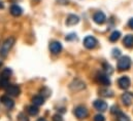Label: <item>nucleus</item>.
<instances>
[{
    "label": "nucleus",
    "instance_id": "nucleus-1",
    "mask_svg": "<svg viewBox=\"0 0 133 121\" xmlns=\"http://www.w3.org/2000/svg\"><path fill=\"white\" fill-rule=\"evenodd\" d=\"M15 41H16V39L14 37H9L3 42V44L1 45V48H0V56L2 58H6L7 57L9 50L11 49V47L15 44Z\"/></svg>",
    "mask_w": 133,
    "mask_h": 121
},
{
    "label": "nucleus",
    "instance_id": "nucleus-2",
    "mask_svg": "<svg viewBox=\"0 0 133 121\" xmlns=\"http://www.w3.org/2000/svg\"><path fill=\"white\" fill-rule=\"evenodd\" d=\"M118 69L120 71H126L129 70V68L131 67V60L129 57H122L120 58V60L118 61V65H117Z\"/></svg>",
    "mask_w": 133,
    "mask_h": 121
},
{
    "label": "nucleus",
    "instance_id": "nucleus-3",
    "mask_svg": "<svg viewBox=\"0 0 133 121\" xmlns=\"http://www.w3.org/2000/svg\"><path fill=\"white\" fill-rule=\"evenodd\" d=\"M97 44H98V41H97V39H96L95 37H93V36H87V37L84 39V45H85V47L88 48V49H93V48H95V47L97 46Z\"/></svg>",
    "mask_w": 133,
    "mask_h": 121
},
{
    "label": "nucleus",
    "instance_id": "nucleus-4",
    "mask_svg": "<svg viewBox=\"0 0 133 121\" xmlns=\"http://www.w3.org/2000/svg\"><path fill=\"white\" fill-rule=\"evenodd\" d=\"M73 113H74L75 117L78 119H84L88 116V110L84 106H77L76 108H74Z\"/></svg>",
    "mask_w": 133,
    "mask_h": 121
},
{
    "label": "nucleus",
    "instance_id": "nucleus-5",
    "mask_svg": "<svg viewBox=\"0 0 133 121\" xmlns=\"http://www.w3.org/2000/svg\"><path fill=\"white\" fill-rule=\"evenodd\" d=\"M49 48H50V51H51L53 55H58V54H60L61 50H62V44H61V42H59V41H52V42L50 43Z\"/></svg>",
    "mask_w": 133,
    "mask_h": 121
},
{
    "label": "nucleus",
    "instance_id": "nucleus-6",
    "mask_svg": "<svg viewBox=\"0 0 133 121\" xmlns=\"http://www.w3.org/2000/svg\"><path fill=\"white\" fill-rule=\"evenodd\" d=\"M118 84H119V87L120 88H122V89H128L130 87L131 81H130V79H129L128 76H122L121 78H119Z\"/></svg>",
    "mask_w": 133,
    "mask_h": 121
},
{
    "label": "nucleus",
    "instance_id": "nucleus-7",
    "mask_svg": "<svg viewBox=\"0 0 133 121\" xmlns=\"http://www.w3.org/2000/svg\"><path fill=\"white\" fill-rule=\"evenodd\" d=\"M85 87H86L85 82H83V81L79 80V79H74V80L72 81V83L70 84V88L74 91L83 90Z\"/></svg>",
    "mask_w": 133,
    "mask_h": 121
},
{
    "label": "nucleus",
    "instance_id": "nucleus-8",
    "mask_svg": "<svg viewBox=\"0 0 133 121\" xmlns=\"http://www.w3.org/2000/svg\"><path fill=\"white\" fill-rule=\"evenodd\" d=\"M6 93L11 96H18L21 93V88H20V86L16 85V84L8 85V87L6 88Z\"/></svg>",
    "mask_w": 133,
    "mask_h": 121
},
{
    "label": "nucleus",
    "instance_id": "nucleus-9",
    "mask_svg": "<svg viewBox=\"0 0 133 121\" xmlns=\"http://www.w3.org/2000/svg\"><path fill=\"white\" fill-rule=\"evenodd\" d=\"M96 79H97V81L99 82L100 84H102V85H105V86L110 85V80L108 78V75H106L105 73H99V74H97Z\"/></svg>",
    "mask_w": 133,
    "mask_h": 121
},
{
    "label": "nucleus",
    "instance_id": "nucleus-10",
    "mask_svg": "<svg viewBox=\"0 0 133 121\" xmlns=\"http://www.w3.org/2000/svg\"><path fill=\"white\" fill-rule=\"evenodd\" d=\"M93 20H94V22H95L96 24L102 25V24L105 23L106 17H105L104 12H102V11H97V12L94 14V17H93Z\"/></svg>",
    "mask_w": 133,
    "mask_h": 121
},
{
    "label": "nucleus",
    "instance_id": "nucleus-11",
    "mask_svg": "<svg viewBox=\"0 0 133 121\" xmlns=\"http://www.w3.org/2000/svg\"><path fill=\"white\" fill-rule=\"evenodd\" d=\"M121 100L125 106H130L133 101V93L132 92H124L121 96Z\"/></svg>",
    "mask_w": 133,
    "mask_h": 121
},
{
    "label": "nucleus",
    "instance_id": "nucleus-12",
    "mask_svg": "<svg viewBox=\"0 0 133 121\" xmlns=\"http://www.w3.org/2000/svg\"><path fill=\"white\" fill-rule=\"evenodd\" d=\"M0 102H1L6 108H8V109H12L14 106H15V102H14L9 96H7V95H2V96L0 97Z\"/></svg>",
    "mask_w": 133,
    "mask_h": 121
},
{
    "label": "nucleus",
    "instance_id": "nucleus-13",
    "mask_svg": "<svg viewBox=\"0 0 133 121\" xmlns=\"http://www.w3.org/2000/svg\"><path fill=\"white\" fill-rule=\"evenodd\" d=\"M94 108L100 112H104L107 109V104L102 100H96L94 102Z\"/></svg>",
    "mask_w": 133,
    "mask_h": 121
},
{
    "label": "nucleus",
    "instance_id": "nucleus-14",
    "mask_svg": "<svg viewBox=\"0 0 133 121\" xmlns=\"http://www.w3.org/2000/svg\"><path fill=\"white\" fill-rule=\"evenodd\" d=\"M79 22V18L75 14H69L66 18V26H74Z\"/></svg>",
    "mask_w": 133,
    "mask_h": 121
},
{
    "label": "nucleus",
    "instance_id": "nucleus-15",
    "mask_svg": "<svg viewBox=\"0 0 133 121\" xmlns=\"http://www.w3.org/2000/svg\"><path fill=\"white\" fill-rule=\"evenodd\" d=\"M9 11H10V13H11L14 17H20V16L23 13V9H22L18 4H14V5H11Z\"/></svg>",
    "mask_w": 133,
    "mask_h": 121
},
{
    "label": "nucleus",
    "instance_id": "nucleus-16",
    "mask_svg": "<svg viewBox=\"0 0 133 121\" xmlns=\"http://www.w3.org/2000/svg\"><path fill=\"white\" fill-rule=\"evenodd\" d=\"M123 44H124V46L127 47V48L133 47V35H131V34L126 35V36L124 37V39H123Z\"/></svg>",
    "mask_w": 133,
    "mask_h": 121
},
{
    "label": "nucleus",
    "instance_id": "nucleus-17",
    "mask_svg": "<svg viewBox=\"0 0 133 121\" xmlns=\"http://www.w3.org/2000/svg\"><path fill=\"white\" fill-rule=\"evenodd\" d=\"M32 103L35 106H41L44 104V97L41 95V94H37V95H34L32 97Z\"/></svg>",
    "mask_w": 133,
    "mask_h": 121
},
{
    "label": "nucleus",
    "instance_id": "nucleus-18",
    "mask_svg": "<svg viewBox=\"0 0 133 121\" xmlns=\"http://www.w3.org/2000/svg\"><path fill=\"white\" fill-rule=\"evenodd\" d=\"M27 112H28L29 115H31V116H36V115L39 113V109H38L37 106L31 105V106H28V107H27Z\"/></svg>",
    "mask_w": 133,
    "mask_h": 121
},
{
    "label": "nucleus",
    "instance_id": "nucleus-19",
    "mask_svg": "<svg viewBox=\"0 0 133 121\" xmlns=\"http://www.w3.org/2000/svg\"><path fill=\"white\" fill-rule=\"evenodd\" d=\"M99 94L101 96H104V97H111L114 95L112 91L109 90L108 88H101L99 90Z\"/></svg>",
    "mask_w": 133,
    "mask_h": 121
},
{
    "label": "nucleus",
    "instance_id": "nucleus-20",
    "mask_svg": "<svg viewBox=\"0 0 133 121\" xmlns=\"http://www.w3.org/2000/svg\"><path fill=\"white\" fill-rule=\"evenodd\" d=\"M102 68H103V71H104V73H105L106 75H111V74L114 73L112 67H111L109 64H107V63H104V64L102 65Z\"/></svg>",
    "mask_w": 133,
    "mask_h": 121
},
{
    "label": "nucleus",
    "instance_id": "nucleus-21",
    "mask_svg": "<svg viewBox=\"0 0 133 121\" xmlns=\"http://www.w3.org/2000/svg\"><path fill=\"white\" fill-rule=\"evenodd\" d=\"M120 37H121V33H120L119 31H114V32L110 34V36H109V41L116 42V41H118V40L120 39Z\"/></svg>",
    "mask_w": 133,
    "mask_h": 121
},
{
    "label": "nucleus",
    "instance_id": "nucleus-22",
    "mask_svg": "<svg viewBox=\"0 0 133 121\" xmlns=\"http://www.w3.org/2000/svg\"><path fill=\"white\" fill-rule=\"evenodd\" d=\"M8 87V79L4 77H0V89Z\"/></svg>",
    "mask_w": 133,
    "mask_h": 121
},
{
    "label": "nucleus",
    "instance_id": "nucleus-23",
    "mask_svg": "<svg viewBox=\"0 0 133 121\" xmlns=\"http://www.w3.org/2000/svg\"><path fill=\"white\" fill-rule=\"evenodd\" d=\"M11 70L10 69H8V68H5L3 71H2V73L0 74V77H4V78H7L8 79V77L11 75Z\"/></svg>",
    "mask_w": 133,
    "mask_h": 121
},
{
    "label": "nucleus",
    "instance_id": "nucleus-24",
    "mask_svg": "<svg viewBox=\"0 0 133 121\" xmlns=\"http://www.w3.org/2000/svg\"><path fill=\"white\" fill-rule=\"evenodd\" d=\"M117 120L118 121H130V118L124 114V113H120L118 116H117Z\"/></svg>",
    "mask_w": 133,
    "mask_h": 121
},
{
    "label": "nucleus",
    "instance_id": "nucleus-25",
    "mask_svg": "<svg viewBox=\"0 0 133 121\" xmlns=\"http://www.w3.org/2000/svg\"><path fill=\"white\" fill-rule=\"evenodd\" d=\"M41 95L43 96V97H48V96H50V94H51V90L49 89V88H46V87H43L41 90Z\"/></svg>",
    "mask_w": 133,
    "mask_h": 121
},
{
    "label": "nucleus",
    "instance_id": "nucleus-26",
    "mask_svg": "<svg viewBox=\"0 0 133 121\" xmlns=\"http://www.w3.org/2000/svg\"><path fill=\"white\" fill-rule=\"evenodd\" d=\"M110 112H111V114H115V115H117V116H118L120 113H122L121 110H120V108H119L118 106H114V107H111Z\"/></svg>",
    "mask_w": 133,
    "mask_h": 121
},
{
    "label": "nucleus",
    "instance_id": "nucleus-27",
    "mask_svg": "<svg viewBox=\"0 0 133 121\" xmlns=\"http://www.w3.org/2000/svg\"><path fill=\"white\" fill-rule=\"evenodd\" d=\"M18 120L19 121H29V118L24 114V113H20L18 116Z\"/></svg>",
    "mask_w": 133,
    "mask_h": 121
},
{
    "label": "nucleus",
    "instance_id": "nucleus-28",
    "mask_svg": "<svg viewBox=\"0 0 133 121\" xmlns=\"http://www.w3.org/2000/svg\"><path fill=\"white\" fill-rule=\"evenodd\" d=\"M65 39H66V41H71V40H74V39H76V34H74V33L68 34Z\"/></svg>",
    "mask_w": 133,
    "mask_h": 121
},
{
    "label": "nucleus",
    "instance_id": "nucleus-29",
    "mask_svg": "<svg viewBox=\"0 0 133 121\" xmlns=\"http://www.w3.org/2000/svg\"><path fill=\"white\" fill-rule=\"evenodd\" d=\"M120 56H121V50L120 49H118V48L112 49V57L114 58H119Z\"/></svg>",
    "mask_w": 133,
    "mask_h": 121
},
{
    "label": "nucleus",
    "instance_id": "nucleus-30",
    "mask_svg": "<svg viewBox=\"0 0 133 121\" xmlns=\"http://www.w3.org/2000/svg\"><path fill=\"white\" fill-rule=\"evenodd\" d=\"M94 121H105V118H104L103 115L97 114V115H95V117H94Z\"/></svg>",
    "mask_w": 133,
    "mask_h": 121
},
{
    "label": "nucleus",
    "instance_id": "nucleus-31",
    "mask_svg": "<svg viewBox=\"0 0 133 121\" xmlns=\"http://www.w3.org/2000/svg\"><path fill=\"white\" fill-rule=\"evenodd\" d=\"M52 119H53V121H63V118L60 114H55Z\"/></svg>",
    "mask_w": 133,
    "mask_h": 121
},
{
    "label": "nucleus",
    "instance_id": "nucleus-32",
    "mask_svg": "<svg viewBox=\"0 0 133 121\" xmlns=\"http://www.w3.org/2000/svg\"><path fill=\"white\" fill-rule=\"evenodd\" d=\"M128 26H129L131 29H133V18L129 20V22H128Z\"/></svg>",
    "mask_w": 133,
    "mask_h": 121
},
{
    "label": "nucleus",
    "instance_id": "nucleus-33",
    "mask_svg": "<svg viewBox=\"0 0 133 121\" xmlns=\"http://www.w3.org/2000/svg\"><path fill=\"white\" fill-rule=\"evenodd\" d=\"M37 121H46V119H44V118H39Z\"/></svg>",
    "mask_w": 133,
    "mask_h": 121
},
{
    "label": "nucleus",
    "instance_id": "nucleus-34",
    "mask_svg": "<svg viewBox=\"0 0 133 121\" xmlns=\"http://www.w3.org/2000/svg\"><path fill=\"white\" fill-rule=\"evenodd\" d=\"M0 8H3V3L2 2H0Z\"/></svg>",
    "mask_w": 133,
    "mask_h": 121
},
{
    "label": "nucleus",
    "instance_id": "nucleus-35",
    "mask_svg": "<svg viewBox=\"0 0 133 121\" xmlns=\"http://www.w3.org/2000/svg\"><path fill=\"white\" fill-rule=\"evenodd\" d=\"M10 1H11V2H17L18 0H10Z\"/></svg>",
    "mask_w": 133,
    "mask_h": 121
},
{
    "label": "nucleus",
    "instance_id": "nucleus-36",
    "mask_svg": "<svg viewBox=\"0 0 133 121\" xmlns=\"http://www.w3.org/2000/svg\"><path fill=\"white\" fill-rule=\"evenodd\" d=\"M1 66H2V63H1V62H0V67H1Z\"/></svg>",
    "mask_w": 133,
    "mask_h": 121
}]
</instances>
